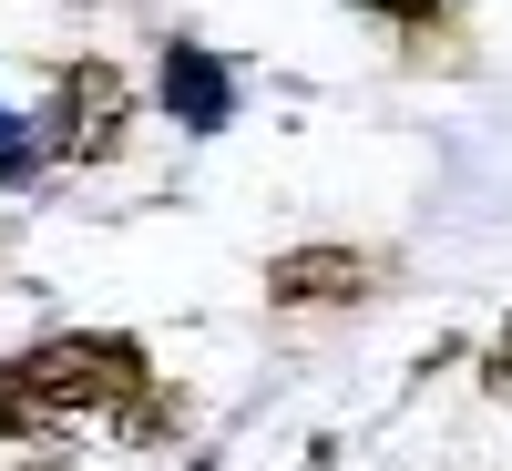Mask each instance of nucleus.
I'll return each instance as SVG.
<instances>
[{"label":"nucleus","instance_id":"4","mask_svg":"<svg viewBox=\"0 0 512 471\" xmlns=\"http://www.w3.org/2000/svg\"><path fill=\"white\" fill-rule=\"evenodd\" d=\"M359 287H369L359 246H287V256H267V297L277 308H349Z\"/></svg>","mask_w":512,"mask_h":471},{"label":"nucleus","instance_id":"3","mask_svg":"<svg viewBox=\"0 0 512 471\" xmlns=\"http://www.w3.org/2000/svg\"><path fill=\"white\" fill-rule=\"evenodd\" d=\"M164 113L185 134H226L236 123V72L205 52V41H164Z\"/></svg>","mask_w":512,"mask_h":471},{"label":"nucleus","instance_id":"6","mask_svg":"<svg viewBox=\"0 0 512 471\" xmlns=\"http://www.w3.org/2000/svg\"><path fill=\"white\" fill-rule=\"evenodd\" d=\"M359 11H379V21H400V31H420V21L441 11V0H359Z\"/></svg>","mask_w":512,"mask_h":471},{"label":"nucleus","instance_id":"7","mask_svg":"<svg viewBox=\"0 0 512 471\" xmlns=\"http://www.w3.org/2000/svg\"><path fill=\"white\" fill-rule=\"evenodd\" d=\"M482 369H492V390H512V318H502V338H492V359H482Z\"/></svg>","mask_w":512,"mask_h":471},{"label":"nucleus","instance_id":"1","mask_svg":"<svg viewBox=\"0 0 512 471\" xmlns=\"http://www.w3.org/2000/svg\"><path fill=\"white\" fill-rule=\"evenodd\" d=\"M52 420H113L123 441H154L164 431L154 359L123 328H62V338H41V349H11L0 359V441L52 431Z\"/></svg>","mask_w":512,"mask_h":471},{"label":"nucleus","instance_id":"2","mask_svg":"<svg viewBox=\"0 0 512 471\" xmlns=\"http://www.w3.org/2000/svg\"><path fill=\"white\" fill-rule=\"evenodd\" d=\"M123 123H134V82H123L113 62H62L52 113H41L52 154H62V164H103V154L123 144Z\"/></svg>","mask_w":512,"mask_h":471},{"label":"nucleus","instance_id":"5","mask_svg":"<svg viewBox=\"0 0 512 471\" xmlns=\"http://www.w3.org/2000/svg\"><path fill=\"white\" fill-rule=\"evenodd\" d=\"M31 134H41V123H11V113H0V185H21L31 164H41V144H31Z\"/></svg>","mask_w":512,"mask_h":471},{"label":"nucleus","instance_id":"8","mask_svg":"<svg viewBox=\"0 0 512 471\" xmlns=\"http://www.w3.org/2000/svg\"><path fill=\"white\" fill-rule=\"evenodd\" d=\"M31 471H41V461H31Z\"/></svg>","mask_w":512,"mask_h":471}]
</instances>
